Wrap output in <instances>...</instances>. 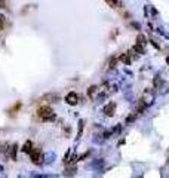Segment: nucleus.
Listing matches in <instances>:
<instances>
[{
    "mask_svg": "<svg viewBox=\"0 0 169 178\" xmlns=\"http://www.w3.org/2000/svg\"><path fill=\"white\" fill-rule=\"evenodd\" d=\"M37 116L42 119V120H55L57 116L54 113V110L51 107H47V105H43L37 110Z\"/></svg>",
    "mask_w": 169,
    "mask_h": 178,
    "instance_id": "obj_1",
    "label": "nucleus"
},
{
    "mask_svg": "<svg viewBox=\"0 0 169 178\" xmlns=\"http://www.w3.org/2000/svg\"><path fill=\"white\" fill-rule=\"evenodd\" d=\"M30 158H31V162H33L34 165H42V163H45L43 153H42L39 148H33V151L30 153Z\"/></svg>",
    "mask_w": 169,
    "mask_h": 178,
    "instance_id": "obj_2",
    "label": "nucleus"
},
{
    "mask_svg": "<svg viewBox=\"0 0 169 178\" xmlns=\"http://www.w3.org/2000/svg\"><path fill=\"white\" fill-rule=\"evenodd\" d=\"M104 165H105V160L104 159H95V160H92L89 163V168H92L95 171H103Z\"/></svg>",
    "mask_w": 169,
    "mask_h": 178,
    "instance_id": "obj_3",
    "label": "nucleus"
},
{
    "mask_svg": "<svg viewBox=\"0 0 169 178\" xmlns=\"http://www.w3.org/2000/svg\"><path fill=\"white\" fill-rule=\"evenodd\" d=\"M65 102H67L68 105H76V104L79 102V95H77L76 92H70V94H67V97H65Z\"/></svg>",
    "mask_w": 169,
    "mask_h": 178,
    "instance_id": "obj_4",
    "label": "nucleus"
},
{
    "mask_svg": "<svg viewBox=\"0 0 169 178\" xmlns=\"http://www.w3.org/2000/svg\"><path fill=\"white\" fill-rule=\"evenodd\" d=\"M142 100H144V102H146L147 105H151L154 102V95H153V92H150V89H146V91H144Z\"/></svg>",
    "mask_w": 169,
    "mask_h": 178,
    "instance_id": "obj_5",
    "label": "nucleus"
},
{
    "mask_svg": "<svg viewBox=\"0 0 169 178\" xmlns=\"http://www.w3.org/2000/svg\"><path fill=\"white\" fill-rule=\"evenodd\" d=\"M114 111H116V102H108V104L104 105V113H105V116H113Z\"/></svg>",
    "mask_w": 169,
    "mask_h": 178,
    "instance_id": "obj_6",
    "label": "nucleus"
},
{
    "mask_svg": "<svg viewBox=\"0 0 169 178\" xmlns=\"http://www.w3.org/2000/svg\"><path fill=\"white\" fill-rule=\"evenodd\" d=\"M55 160V153L54 151H47L45 154V165H52Z\"/></svg>",
    "mask_w": 169,
    "mask_h": 178,
    "instance_id": "obj_7",
    "label": "nucleus"
},
{
    "mask_svg": "<svg viewBox=\"0 0 169 178\" xmlns=\"http://www.w3.org/2000/svg\"><path fill=\"white\" fill-rule=\"evenodd\" d=\"M43 100H45V101H49V102H57V101L59 100V97H58L57 94H47V95L43 97Z\"/></svg>",
    "mask_w": 169,
    "mask_h": 178,
    "instance_id": "obj_8",
    "label": "nucleus"
},
{
    "mask_svg": "<svg viewBox=\"0 0 169 178\" xmlns=\"http://www.w3.org/2000/svg\"><path fill=\"white\" fill-rule=\"evenodd\" d=\"M22 151H24V153H28V154L33 151V143H31L30 140H28V141H25V144L22 146Z\"/></svg>",
    "mask_w": 169,
    "mask_h": 178,
    "instance_id": "obj_9",
    "label": "nucleus"
},
{
    "mask_svg": "<svg viewBox=\"0 0 169 178\" xmlns=\"http://www.w3.org/2000/svg\"><path fill=\"white\" fill-rule=\"evenodd\" d=\"M16 151H18V146L13 144V146L9 148V156H11L12 160H16Z\"/></svg>",
    "mask_w": 169,
    "mask_h": 178,
    "instance_id": "obj_10",
    "label": "nucleus"
},
{
    "mask_svg": "<svg viewBox=\"0 0 169 178\" xmlns=\"http://www.w3.org/2000/svg\"><path fill=\"white\" fill-rule=\"evenodd\" d=\"M98 91H100V89L96 88V86H89V88H88V95L93 98V97H95V94L98 92Z\"/></svg>",
    "mask_w": 169,
    "mask_h": 178,
    "instance_id": "obj_11",
    "label": "nucleus"
},
{
    "mask_svg": "<svg viewBox=\"0 0 169 178\" xmlns=\"http://www.w3.org/2000/svg\"><path fill=\"white\" fill-rule=\"evenodd\" d=\"M125 98H126L129 102H134V94H132V89H126V91H125Z\"/></svg>",
    "mask_w": 169,
    "mask_h": 178,
    "instance_id": "obj_12",
    "label": "nucleus"
},
{
    "mask_svg": "<svg viewBox=\"0 0 169 178\" xmlns=\"http://www.w3.org/2000/svg\"><path fill=\"white\" fill-rule=\"evenodd\" d=\"M134 51H135V52H138V54H146V49H144V44H139V43H136L135 46H134Z\"/></svg>",
    "mask_w": 169,
    "mask_h": 178,
    "instance_id": "obj_13",
    "label": "nucleus"
},
{
    "mask_svg": "<svg viewBox=\"0 0 169 178\" xmlns=\"http://www.w3.org/2000/svg\"><path fill=\"white\" fill-rule=\"evenodd\" d=\"M120 61H122L125 65H129V64H131V57H129L128 54H123L122 57H120Z\"/></svg>",
    "mask_w": 169,
    "mask_h": 178,
    "instance_id": "obj_14",
    "label": "nucleus"
},
{
    "mask_svg": "<svg viewBox=\"0 0 169 178\" xmlns=\"http://www.w3.org/2000/svg\"><path fill=\"white\" fill-rule=\"evenodd\" d=\"M83 126H85V122H83V120H79V129H77V140H80L82 134H83Z\"/></svg>",
    "mask_w": 169,
    "mask_h": 178,
    "instance_id": "obj_15",
    "label": "nucleus"
},
{
    "mask_svg": "<svg viewBox=\"0 0 169 178\" xmlns=\"http://www.w3.org/2000/svg\"><path fill=\"white\" fill-rule=\"evenodd\" d=\"M105 138L103 137V135H95L93 138H92V141L95 143V144H103V141H104Z\"/></svg>",
    "mask_w": 169,
    "mask_h": 178,
    "instance_id": "obj_16",
    "label": "nucleus"
},
{
    "mask_svg": "<svg viewBox=\"0 0 169 178\" xmlns=\"http://www.w3.org/2000/svg\"><path fill=\"white\" fill-rule=\"evenodd\" d=\"M74 174H76V169H74V168H70V169H65V171H64V175H65V177H67V175H68V177H73Z\"/></svg>",
    "mask_w": 169,
    "mask_h": 178,
    "instance_id": "obj_17",
    "label": "nucleus"
},
{
    "mask_svg": "<svg viewBox=\"0 0 169 178\" xmlns=\"http://www.w3.org/2000/svg\"><path fill=\"white\" fill-rule=\"evenodd\" d=\"M136 43H139V44H146L147 40H146V37H144L142 34H138V37H136Z\"/></svg>",
    "mask_w": 169,
    "mask_h": 178,
    "instance_id": "obj_18",
    "label": "nucleus"
},
{
    "mask_svg": "<svg viewBox=\"0 0 169 178\" xmlns=\"http://www.w3.org/2000/svg\"><path fill=\"white\" fill-rule=\"evenodd\" d=\"M157 33H159V34H162V36H165L166 39H169V31H166L165 28H162V27H160V28L157 30Z\"/></svg>",
    "mask_w": 169,
    "mask_h": 178,
    "instance_id": "obj_19",
    "label": "nucleus"
},
{
    "mask_svg": "<svg viewBox=\"0 0 169 178\" xmlns=\"http://www.w3.org/2000/svg\"><path fill=\"white\" fill-rule=\"evenodd\" d=\"M136 116H138V113H136V111H135L134 114H131V116H129V117L126 119V125H128V123H131V122H134V120L136 119Z\"/></svg>",
    "mask_w": 169,
    "mask_h": 178,
    "instance_id": "obj_20",
    "label": "nucleus"
},
{
    "mask_svg": "<svg viewBox=\"0 0 169 178\" xmlns=\"http://www.w3.org/2000/svg\"><path fill=\"white\" fill-rule=\"evenodd\" d=\"M5 22H6V19H5V15H2V13H0V31L3 30V27H5Z\"/></svg>",
    "mask_w": 169,
    "mask_h": 178,
    "instance_id": "obj_21",
    "label": "nucleus"
},
{
    "mask_svg": "<svg viewBox=\"0 0 169 178\" xmlns=\"http://www.w3.org/2000/svg\"><path fill=\"white\" fill-rule=\"evenodd\" d=\"M116 64H117V59H116V58H113V59L110 61V70H113V69H114Z\"/></svg>",
    "mask_w": 169,
    "mask_h": 178,
    "instance_id": "obj_22",
    "label": "nucleus"
},
{
    "mask_svg": "<svg viewBox=\"0 0 169 178\" xmlns=\"http://www.w3.org/2000/svg\"><path fill=\"white\" fill-rule=\"evenodd\" d=\"M71 151H73V150H68L67 153H65V156H64V162L67 163L68 162V159H70V154H71Z\"/></svg>",
    "mask_w": 169,
    "mask_h": 178,
    "instance_id": "obj_23",
    "label": "nucleus"
},
{
    "mask_svg": "<svg viewBox=\"0 0 169 178\" xmlns=\"http://www.w3.org/2000/svg\"><path fill=\"white\" fill-rule=\"evenodd\" d=\"M134 28H136V30H141V24H139V22H132V24H131Z\"/></svg>",
    "mask_w": 169,
    "mask_h": 178,
    "instance_id": "obj_24",
    "label": "nucleus"
},
{
    "mask_svg": "<svg viewBox=\"0 0 169 178\" xmlns=\"http://www.w3.org/2000/svg\"><path fill=\"white\" fill-rule=\"evenodd\" d=\"M120 131H122V126H120V125H119V126H116V128L113 129V134H119Z\"/></svg>",
    "mask_w": 169,
    "mask_h": 178,
    "instance_id": "obj_25",
    "label": "nucleus"
},
{
    "mask_svg": "<svg viewBox=\"0 0 169 178\" xmlns=\"http://www.w3.org/2000/svg\"><path fill=\"white\" fill-rule=\"evenodd\" d=\"M6 8V0H0V9Z\"/></svg>",
    "mask_w": 169,
    "mask_h": 178,
    "instance_id": "obj_26",
    "label": "nucleus"
},
{
    "mask_svg": "<svg viewBox=\"0 0 169 178\" xmlns=\"http://www.w3.org/2000/svg\"><path fill=\"white\" fill-rule=\"evenodd\" d=\"M3 171H5V169H3V166H2V165H0V175H2V174H3Z\"/></svg>",
    "mask_w": 169,
    "mask_h": 178,
    "instance_id": "obj_27",
    "label": "nucleus"
},
{
    "mask_svg": "<svg viewBox=\"0 0 169 178\" xmlns=\"http://www.w3.org/2000/svg\"><path fill=\"white\" fill-rule=\"evenodd\" d=\"M166 64H168V65H169V57H168V58H166Z\"/></svg>",
    "mask_w": 169,
    "mask_h": 178,
    "instance_id": "obj_28",
    "label": "nucleus"
}]
</instances>
